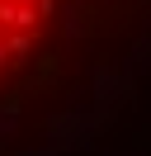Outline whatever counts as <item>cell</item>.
Here are the masks:
<instances>
[{
	"label": "cell",
	"mask_w": 151,
	"mask_h": 156,
	"mask_svg": "<svg viewBox=\"0 0 151 156\" xmlns=\"http://www.w3.org/2000/svg\"><path fill=\"white\" fill-rule=\"evenodd\" d=\"M33 10H38V19H52V14H57V0H38Z\"/></svg>",
	"instance_id": "5"
},
{
	"label": "cell",
	"mask_w": 151,
	"mask_h": 156,
	"mask_svg": "<svg viewBox=\"0 0 151 156\" xmlns=\"http://www.w3.org/2000/svg\"><path fill=\"white\" fill-rule=\"evenodd\" d=\"M19 156H61V151H57V147L47 142V147H33V151H19Z\"/></svg>",
	"instance_id": "6"
},
{
	"label": "cell",
	"mask_w": 151,
	"mask_h": 156,
	"mask_svg": "<svg viewBox=\"0 0 151 156\" xmlns=\"http://www.w3.org/2000/svg\"><path fill=\"white\" fill-rule=\"evenodd\" d=\"M5 52H9V62H24L28 52H33V38H28V33H9V38H5Z\"/></svg>",
	"instance_id": "2"
},
{
	"label": "cell",
	"mask_w": 151,
	"mask_h": 156,
	"mask_svg": "<svg viewBox=\"0 0 151 156\" xmlns=\"http://www.w3.org/2000/svg\"><path fill=\"white\" fill-rule=\"evenodd\" d=\"M0 24L14 33H28V29H38V10L28 0H0Z\"/></svg>",
	"instance_id": "1"
},
{
	"label": "cell",
	"mask_w": 151,
	"mask_h": 156,
	"mask_svg": "<svg viewBox=\"0 0 151 156\" xmlns=\"http://www.w3.org/2000/svg\"><path fill=\"white\" fill-rule=\"evenodd\" d=\"M85 33V24H80V10L76 5H66V38H80Z\"/></svg>",
	"instance_id": "4"
},
{
	"label": "cell",
	"mask_w": 151,
	"mask_h": 156,
	"mask_svg": "<svg viewBox=\"0 0 151 156\" xmlns=\"http://www.w3.org/2000/svg\"><path fill=\"white\" fill-rule=\"evenodd\" d=\"M14 128H19V109L14 104H0V142H9Z\"/></svg>",
	"instance_id": "3"
},
{
	"label": "cell",
	"mask_w": 151,
	"mask_h": 156,
	"mask_svg": "<svg viewBox=\"0 0 151 156\" xmlns=\"http://www.w3.org/2000/svg\"><path fill=\"white\" fill-rule=\"evenodd\" d=\"M9 66V52H5V43H0V71H5Z\"/></svg>",
	"instance_id": "7"
}]
</instances>
